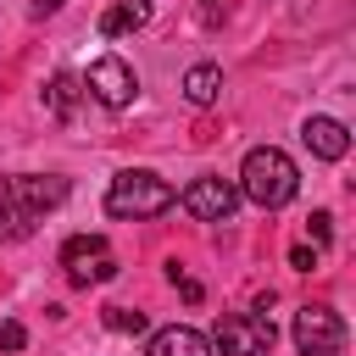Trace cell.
Returning a JSON list of instances; mask_svg holds the SVG:
<instances>
[{
  "instance_id": "obj_1",
  "label": "cell",
  "mask_w": 356,
  "mask_h": 356,
  "mask_svg": "<svg viewBox=\"0 0 356 356\" xmlns=\"http://www.w3.org/2000/svg\"><path fill=\"white\" fill-rule=\"evenodd\" d=\"M61 200H67V178H56V172H11V178H0V245L28 239L33 222L44 211H56Z\"/></svg>"
},
{
  "instance_id": "obj_2",
  "label": "cell",
  "mask_w": 356,
  "mask_h": 356,
  "mask_svg": "<svg viewBox=\"0 0 356 356\" xmlns=\"http://www.w3.org/2000/svg\"><path fill=\"white\" fill-rule=\"evenodd\" d=\"M295 189H300V172H295V161L278 145L245 150V161H239V195L245 200H256L261 211H278V206L295 200Z\"/></svg>"
},
{
  "instance_id": "obj_3",
  "label": "cell",
  "mask_w": 356,
  "mask_h": 356,
  "mask_svg": "<svg viewBox=\"0 0 356 356\" xmlns=\"http://www.w3.org/2000/svg\"><path fill=\"white\" fill-rule=\"evenodd\" d=\"M172 200H178V189H172L167 178H156V172H145V167H128V172H117V178L106 184V211L122 217V222L161 217Z\"/></svg>"
},
{
  "instance_id": "obj_4",
  "label": "cell",
  "mask_w": 356,
  "mask_h": 356,
  "mask_svg": "<svg viewBox=\"0 0 356 356\" xmlns=\"http://www.w3.org/2000/svg\"><path fill=\"white\" fill-rule=\"evenodd\" d=\"M61 267H67V278H72L78 289L111 284V278H117V250L106 245V234H72V239L61 245Z\"/></svg>"
},
{
  "instance_id": "obj_5",
  "label": "cell",
  "mask_w": 356,
  "mask_h": 356,
  "mask_svg": "<svg viewBox=\"0 0 356 356\" xmlns=\"http://www.w3.org/2000/svg\"><path fill=\"white\" fill-rule=\"evenodd\" d=\"M273 339H278V328H273L267 317H256V312H228V317H217V328H211V345H217L222 356H267Z\"/></svg>"
},
{
  "instance_id": "obj_6",
  "label": "cell",
  "mask_w": 356,
  "mask_h": 356,
  "mask_svg": "<svg viewBox=\"0 0 356 356\" xmlns=\"http://www.w3.org/2000/svg\"><path fill=\"white\" fill-rule=\"evenodd\" d=\"M289 339L300 356H339L345 350V323L334 306H300L289 323Z\"/></svg>"
},
{
  "instance_id": "obj_7",
  "label": "cell",
  "mask_w": 356,
  "mask_h": 356,
  "mask_svg": "<svg viewBox=\"0 0 356 356\" xmlns=\"http://www.w3.org/2000/svg\"><path fill=\"white\" fill-rule=\"evenodd\" d=\"M83 89H89L100 106L122 111V106H134V95H139V78H134V67H128L122 56H100V61H89V78H83Z\"/></svg>"
},
{
  "instance_id": "obj_8",
  "label": "cell",
  "mask_w": 356,
  "mask_h": 356,
  "mask_svg": "<svg viewBox=\"0 0 356 356\" xmlns=\"http://www.w3.org/2000/svg\"><path fill=\"white\" fill-rule=\"evenodd\" d=\"M239 206V184L234 178H195L184 189V211L200 217V222H228Z\"/></svg>"
},
{
  "instance_id": "obj_9",
  "label": "cell",
  "mask_w": 356,
  "mask_h": 356,
  "mask_svg": "<svg viewBox=\"0 0 356 356\" xmlns=\"http://www.w3.org/2000/svg\"><path fill=\"white\" fill-rule=\"evenodd\" d=\"M300 145H306L317 161H345V150H350V128L334 122V117H306V122H300Z\"/></svg>"
},
{
  "instance_id": "obj_10",
  "label": "cell",
  "mask_w": 356,
  "mask_h": 356,
  "mask_svg": "<svg viewBox=\"0 0 356 356\" xmlns=\"http://www.w3.org/2000/svg\"><path fill=\"white\" fill-rule=\"evenodd\" d=\"M145 356H211V339L200 328H189V323H172V328H156L150 334Z\"/></svg>"
},
{
  "instance_id": "obj_11",
  "label": "cell",
  "mask_w": 356,
  "mask_h": 356,
  "mask_svg": "<svg viewBox=\"0 0 356 356\" xmlns=\"http://www.w3.org/2000/svg\"><path fill=\"white\" fill-rule=\"evenodd\" d=\"M145 22H150V0H117V6L100 17V33L117 39V33H139Z\"/></svg>"
},
{
  "instance_id": "obj_12",
  "label": "cell",
  "mask_w": 356,
  "mask_h": 356,
  "mask_svg": "<svg viewBox=\"0 0 356 356\" xmlns=\"http://www.w3.org/2000/svg\"><path fill=\"white\" fill-rule=\"evenodd\" d=\"M184 95H189L195 106H211V100L222 95V67H217V61H195V67L184 72Z\"/></svg>"
},
{
  "instance_id": "obj_13",
  "label": "cell",
  "mask_w": 356,
  "mask_h": 356,
  "mask_svg": "<svg viewBox=\"0 0 356 356\" xmlns=\"http://www.w3.org/2000/svg\"><path fill=\"white\" fill-rule=\"evenodd\" d=\"M78 95H83V83H78L72 72H56V78H50V89H44V111L67 122V117L78 111Z\"/></svg>"
},
{
  "instance_id": "obj_14",
  "label": "cell",
  "mask_w": 356,
  "mask_h": 356,
  "mask_svg": "<svg viewBox=\"0 0 356 356\" xmlns=\"http://www.w3.org/2000/svg\"><path fill=\"white\" fill-rule=\"evenodd\" d=\"M106 328H117V334H145V312H134V306H106Z\"/></svg>"
},
{
  "instance_id": "obj_15",
  "label": "cell",
  "mask_w": 356,
  "mask_h": 356,
  "mask_svg": "<svg viewBox=\"0 0 356 356\" xmlns=\"http://www.w3.org/2000/svg\"><path fill=\"white\" fill-rule=\"evenodd\" d=\"M306 234H312V245L323 250V245L334 239V217H328V211H312V222H306Z\"/></svg>"
},
{
  "instance_id": "obj_16",
  "label": "cell",
  "mask_w": 356,
  "mask_h": 356,
  "mask_svg": "<svg viewBox=\"0 0 356 356\" xmlns=\"http://www.w3.org/2000/svg\"><path fill=\"white\" fill-rule=\"evenodd\" d=\"M195 17H200V28H222L228 22V0H200Z\"/></svg>"
},
{
  "instance_id": "obj_17",
  "label": "cell",
  "mask_w": 356,
  "mask_h": 356,
  "mask_svg": "<svg viewBox=\"0 0 356 356\" xmlns=\"http://www.w3.org/2000/svg\"><path fill=\"white\" fill-rule=\"evenodd\" d=\"M28 345V328L22 323H0V350H22Z\"/></svg>"
},
{
  "instance_id": "obj_18",
  "label": "cell",
  "mask_w": 356,
  "mask_h": 356,
  "mask_svg": "<svg viewBox=\"0 0 356 356\" xmlns=\"http://www.w3.org/2000/svg\"><path fill=\"white\" fill-rule=\"evenodd\" d=\"M289 267H295V273H312V267H317V245H295V250H289Z\"/></svg>"
},
{
  "instance_id": "obj_19",
  "label": "cell",
  "mask_w": 356,
  "mask_h": 356,
  "mask_svg": "<svg viewBox=\"0 0 356 356\" xmlns=\"http://www.w3.org/2000/svg\"><path fill=\"white\" fill-rule=\"evenodd\" d=\"M167 278H172V284H178V289H184V300H200V284H195V278H184V273H178V267H167Z\"/></svg>"
},
{
  "instance_id": "obj_20",
  "label": "cell",
  "mask_w": 356,
  "mask_h": 356,
  "mask_svg": "<svg viewBox=\"0 0 356 356\" xmlns=\"http://www.w3.org/2000/svg\"><path fill=\"white\" fill-rule=\"evenodd\" d=\"M61 6H67V0H33V6H28V11H33V17H56V11H61Z\"/></svg>"
}]
</instances>
